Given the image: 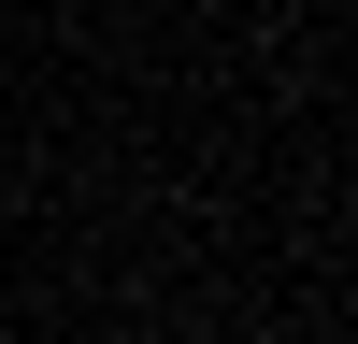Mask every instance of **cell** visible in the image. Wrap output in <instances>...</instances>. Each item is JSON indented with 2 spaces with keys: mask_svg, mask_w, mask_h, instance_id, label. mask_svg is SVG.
Wrapping results in <instances>:
<instances>
[]
</instances>
